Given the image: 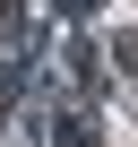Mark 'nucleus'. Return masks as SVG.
Wrapping results in <instances>:
<instances>
[{
    "instance_id": "1",
    "label": "nucleus",
    "mask_w": 138,
    "mask_h": 147,
    "mask_svg": "<svg viewBox=\"0 0 138 147\" xmlns=\"http://www.w3.org/2000/svg\"><path fill=\"white\" fill-rule=\"evenodd\" d=\"M60 9H69V18H95V9H104V0H60Z\"/></svg>"
}]
</instances>
